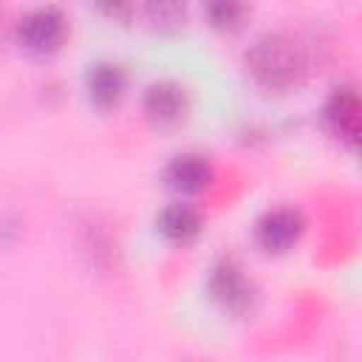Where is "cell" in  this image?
Instances as JSON below:
<instances>
[{"instance_id": "cell-1", "label": "cell", "mask_w": 362, "mask_h": 362, "mask_svg": "<svg viewBox=\"0 0 362 362\" xmlns=\"http://www.w3.org/2000/svg\"><path fill=\"white\" fill-rule=\"evenodd\" d=\"M243 68L260 90L274 93V96L300 90L311 74V62H308L305 48L286 31L260 34L246 48Z\"/></svg>"}, {"instance_id": "cell-2", "label": "cell", "mask_w": 362, "mask_h": 362, "mask_svg": "<svg viewBox=\"0 0 362 362\" xmlns=\"http://www.w3.org/2000/svg\"><path fill=\"white\" fill-rule=\"evenodd\" d=\"M206 297L229 320H246L257 305V286L235 257H218L204 280Z\"/></svg>"}, {"instance_id": "cell-3", "label": "cell", "mask_w": 362, "mask_h": 362, "mask_svg": "<svg viewBox=\"0 0 362 362\" xmlns=\"http://www.w3.org/2000/svg\"><path fill=\"white\" fill-rule=\"evenodd\" d=\"M68 34H71V23L65 11L54 3L34 6L25 14H20V20L14 23V42L20 45L23 54L34 59L54 57L65 45Z\"/></svg>"}, {"instance_id": "cell-4", "label": "cell", "mask_w": 362, "mask_h": 362, "mask_svg": "<svg viewBox=\"0 0 362 362\" xmlns=\"http://www.w3.org/2000/svg\"><path fill=\"white\" fill-rule=\"evenodd\" d=\"M189 93L175 79H156L141 90V116L158 133H173L189 119Z\"/></svg>"}, {"instance_id": "cell-5", "label": "cell", "mask_w": 362, "mask_h": 362, "mask_svg": "<svg viewBox=\"0 0 362 362\" xmlns=\"http://www.w3.org/2000/svg\"><path fill=\"white\" fill-rule=\"evenodd\" d=\"M303 232H305V218L297 206H272L252 226L255 246L266 255L291 252L300 243Z\"/></svg>"}, {"instance_id": "cell-6", "label": "cell", "mask_w": 362, "mask_h": 362, "mask_svg": "<svg viewBox=\"0 0 362 362\" xmlns=\"http://www.w3.org/2000/svg\"><path fill=\"white\" fill-rule=\"evenodd\" d=\"M322 122L337 139L356 147L362 139V90L348 82L337 85L322 105Z\"/></svg>"}, {"instance_id": "cell-7", "label": "cell", "mask_w": 362, "mask_h": 362, "mask_svg": "<svg viewBox=\"0 0 362 362\" xmlns=\"http://www.w3.org/2000/svg\"><path fill=\"white\" fill-rule=\"evenodd\" d=\"M164 184L181 195V198H192V195H201L209 189L212 178H215V170H212V161L198 153V150H184V153H175L167 164H164V173H161Z\"/></svg>"}, {"instance_id": "cell-8", "label": "cell", "mask_w": 362, "mask_h": 362, "mask_svg": "<svg viewBox=\"0 0 362 362\" xmlns=\"http://www.w3.org/2000/svg\"><path fill=\"white\" fill-rule=\"evenodd\" d=\"M82 90L96 110H113L127 96V71L113 59H96L85 68Z\"/></svg>"}, {"instance_id": "cell-9", "label": "cell", "mask_w": 362, "mask_h": 362, "mask_svg": "<svg viewBox=\"0 0 362 362\" xmlns=\"http://www.w3.org/2000/svg\"><path fill=\"white\" fill-rule=\"evenodd\" d=\"M156 232L170 246H189L204 232V215L187 201H173L156 215Z\"/></svg>"}, {"instance_id": "cell-10", "label": "cell", "mask_w": 362, "mask_h": 362, "mask_svg": "<svg viewBox=\"0 0 362 362\" xmlns=\"http://www.w3.org/2000/svg\"><path fill=\"white\" fill-rule=\"evenodd\" d=\"M201 14L212 31L238 34L249 20L252 6L249 0H201Z\"/></svg>"}, {"instance_id": "cell-11", "label": "cell", "mask_w": 362, "mask_h": 362, "mask_svg": "<svg viewBox=\"0 0 362 362\" xmlns=\"http://www.w3.org/2000/svg\"><path fill=\"white\" fill-rule=\"evenodd\" d=\"M141 8L158 34H175L187 23L189 0H141Z\"/></svg>"}, {"instance_id": "cell-12", "label": "cell", "mask_w": 362, "mask_h": 362, "mask_svg": "<svg viewBox=\"0 0 362 362\" xmlns=\"http://www.w3.org/2000/svg\"><path fill=\"white\" fill-rule=\"evenodd\" d=\"M99 17L110 20V23H119V25H127L136 14V0H85Z\"/></svg>"}, {"instance_id": "cell-13", "label": "cell", "mask_w": 362, "mask_h": 362, "mask_svg": "<svg viewBox=\"0 0 362 362\" xmlns=\"http://www.w3.org/2000/svg\"><path fill=\"white\" fill-rule=\"evenodd\" d=\"M356 150H359V156H362V139H359V141H356Z\"/></svg>"}]
</instances>
